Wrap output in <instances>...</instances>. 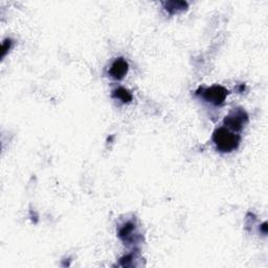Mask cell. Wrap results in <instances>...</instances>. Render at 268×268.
<instances>
[{"instance_id": "5", "label": "cell", "mask_w": 268, "mask_h": 268, "mask_svg": "<svg viewBox=\"0 0 268 268\" xmlns=\"http://www.w3.org/2000/svg\"><path fill=\"white\" fill-rule=\"evenodd\" d=\"M112 98L121 100L123 103H130V102L132 101V95L130 94V92L127 91V89L123 87H119L117 89H114V91L112 92Z\"/></svg>"}, {"instance_id": "2", "label": "cell", "mask_w": 268, "mask_h": 268, "mask_svg": "<svg viewBox=\"0 0 268 268\" xmlns=\"http://www.w3.org/2000/svg\"><path fill=\"white\" fill-rule=\"evenodd\" d=\"M248 121L247 113L241 108L234 109L224 119V125L234 131H240Z\"/></svg>"}, {"instance_id": "1", "label": "cell", "mask_w": 268, "mask_h": 268, "mask_svg": "<svg viewBox=\"0 0 268 268\" xmlns=\"http://www.w3.org/2000/svg\"><path fill=\"white\" fill-rule=\"evenodd\" d=\"M240 136L229 131L227 128H218L213 133V142L217 150L222 153L235 151L240 145Z\"/></svg>"}, {"instance_id": "7", "label": "cell", "mask_w": 268, "mask_h": 268, "mask_svg": "<svg viewBox=\"0 0 268 268\" xmlns=\"http://www.w3.org/2000/svg\"><path fill=\"white\" fill-rule=\"evenodd\" d=\"M133 229H134V224L131 222H128L120 231V238H122L123 240L127 239L132 234Z\"/></svg>"}, {"instance_id": "3", "label": "cell", "mask_w": 268, "mask_h": 268, "mask_svg": "<svg viewBox=\"0 0 268 268\" xmlns=\"http://www.w3.org/2000/svg\"><path fill=\"white\" fill-rule=\"evenodd\" d=\"M228 95V92L222 86H212L210 88L203 89L201 97L206 100L207 102L214 105H221L225 101L226 97Z\"/></svg>"}, {"instance_id": "6", "label": "cell", "mask_w": 268, "mask_h": 268, "mask_svg": "<svg viewBox=\"0 0 268 268\" xmlns=\"http://www.w3.org/2000/svg\"><path fill=\"white\" fill-rule=\"evenodd\" d=\"M164 7H165V10L173 14V13L177 11H184L188 7V5L183 2H171V3H165Z\"/></svg>"}, {"instance_id": "4", "label": "cell", "mask_w": 268, "mask_h": 268, "mask_svg": "<svg viewBox=\"0 0 268 268\" xmlns=\"http://www.w3.org/2000/svg\"><path fill=\"white\" fill-rule=\"evenodd\" d=\"M129 65L126 60L123 58H119L112 63V65L109 69V74L116 80H122L125 78V75L128 72Z\"/></svg>"}]
</instances>
